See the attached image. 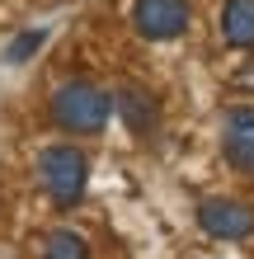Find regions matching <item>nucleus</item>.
<instances>
[{"label": "nucleus", "instance_id": "20e7f679", "mask_svg": "<svg viewBox=\"0 0 254 259\" xmlns=\"http://www.w3.org/2000/svg\"><path fill=\"white\" fill-rule=\"evenodd\" d=\"M198 226L212 240H245L254 236V207L240 198H207L198 203Z\"/></svg>", "mask_w": 254, "mask_h": 259}, {"label": "nucleus", "instance_id": "39448f33", "mask_svg": "<svg viewBox=\"0 0 254 259\" xmlns=\"http://www.w3.org/2000/svg\"><path fill=\"white\" fill-rule=\"evenodd\" d=\"M221 151L235 170H254V109H231L221 127Z\"/></svg>", "mask_w": 254, "mask_h": 259}, {"label": "nucleus", "instance_id": "0eeeda50", "mask_svg": "<svg viewBox=\"0 0 254 259\" xmlns=\"http://www.w3.org/2000/svg\"><path fill=\"white\" fill-rule=\"evenodd\" d=\"M221 33L231 48H254V0H226L221 5Z\"/></svg>", "mask_w": 254, "mask_h": 259}, {"label": "nucleus", "instance_id": "f03ea898", "mask_svg": "<svg viewBox=\"0 0 254 259\" xmlns=\"http://www.w3.org/2000/svg\"><path fill=\"white\" fill-rule=\"evenodd\" d=\"M38 179H42V189H47V198L57 207H76L85 198V184H89L85 151H76V146H47L38 156Z\"/></svg>", "mask_w": 254, "mask_h": 259}, {"label": "nucleus", "instance_id": "f257e3e1", "mask_svg": "<svg viewBox=\"0 0 254 259\" xmlns=\"http://www.w3.org/2000/svg\"><path fill=\"white\" fill-rule=\"evenodd\" d=\"M113 95L94 80H62L52 90V123L71 137H99L109 127Z\"/></svg>", "mask_w": 254, "mask_h": 259}, {"label": "nucleus", "instance_id": "6e6552de", "mask_svg": "<svg viewBox=\"0 0 254 259\" xmlns=\"http://www.w3.org/2000/svg\"><path fill=\"white\" fill-rule=\"evenodd\" d=\"M47 259H89V250L76 231H52L47 236Z\"/></svg>", "mask_w": 254, "mask_h": 259}, {"label": "nucleus", "instance_id": "423d86ee", "mask_svg": "<svg viewBox=\"0 0 254 259\" xmlns=\"http://www.w3.org/2000/svg\"><path fill=\"white\" fill-rule=\"evenodd\" d=\"M118 109H123V123L132 132H141V137L160 123V104L151 99V90H141V85H123L118 90Z\"/></svg>", "mask_w": 254, "mask_h": 259}, {"label": "nucleus", "instance_id": "1a4fd4ad", "mask_svg": "<svg viewBox=\"0 0 254 259\" xmlns=\"http://www.w3.org/2000/svg\"><path fill=\"white\" fill-rule=\"evenodd\" d=\"M42 42H47V28H28V33H19V38L10 42V52H5V57H10V62H28V57H33Z\"/></svg>", "mask_w": 254, "mask_h": 259}, {"label": "nucleus", "instance_id": "7ed1b4c3", "mask_svg": "<svg viewBox=\"0 0 254 259\" xmlns=\"http://www.w3.org/2000/svg\"><path fill=\"white\" fill-rule=\"evenodd\" d=\"M188 19H193L188 0H137V5H132V24H137V33L151 38V42L179 38L188 28Z\"/></svg>", "mask_w": 254, "mask_h": 259}]
</instances>
